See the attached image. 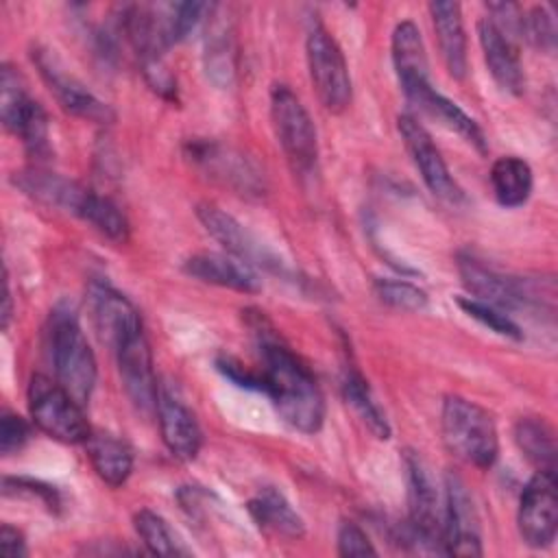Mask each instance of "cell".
Returning a JSON list of instances; mask_svg holds the SVG:
<instances>
[{
  "label": "cell",
  "instance_id": "cell-30",
  "mask_svg": "<svg viewBox=\"0 0 558 558\" xmlns=\"http://www.w3.org/2000/svg\"><path fill=\"white\" fill-rule=\"evenodd\" d=\"M133 525L137 536L142 538V543L146 545V549L155 556H179L185 554V549L179 545L177 536L172 534L170 525L166 523L163 517H159L157 512L142 508L135 512L133 517Z\"/></svg>",
  "mask_w": 558,
  "mask_h": 558
},
{
  "label": "cell",
  "instance_id": "cell-3",
  "mask_svg": "<svg viewBox=\"0 0 558 558\" xmlns=\"http://www.w3.org/2000/svg\"><path fill=\"white\" fill-rule=\"evenodd\" d=\"M442 440L447 449L477 466L490 469L499 453V438L493 416L477 405L458 395H449L442 401V416H440Z\"/></svg>",
  "mask_w": 558,
  "mask_h": 558
},
{
  "label": "cell",
  "instance_id": "cell-9",
  "mask_svg": "<svg viewBox=\"0 0 558 558\" xmlns=\"http://www.w3.org/2000/svg\"><path fill=\"white\" fill-rule=\"evenodd\" d=\"M399 135L405 144V150L410 153L416 170L421 172L425 185L429 192L447 203H460L464 198L462 187L451 177L440 150L436 148L432 135L425 131V126L412 118V116H399L397 120Z\"/></svg>",
  "mask_w": 558,
  "mask_h": 558
},
{
  "label": "cell",
  "instance_id": "cell-15",
  "mask_svg": "<svg viewBox=\"0 0 558 558\" xmlns=\"http://www.w3.org/2000/svg\"><path fill=\"white\" fill-rule=\"evenodd\" d=\"M392 63L399 85L412 105L432 89L425 44L412 20L399 22L392 31Z\"/></svg>",
  "mask_w": 558,
  "mask_h": 558
},
{
  "label": "cell",
  "instance_id": "cell-28",
  "mask_svg": "<svg viewBox=\"0 0 558 558\" xmlns=\"http://www.w3.org/2000/svg\"><path fill=\"white\" fill-rule=\"evenodd\" d=\"M76 216L89 222L94 229H98L102 235H107L113 242H126L129 238L126 216L118 209L116 203H111L107 196H100L92 190L87 192Z\"/></svg>",
  "mask_w": 558,
  "mask_h": 558
},
{
  "label": "cell",
  "instance_id": "cell-6",
  "mask_svg": "<svg viewBox=\"0 0 558 558\" xmlns=\"http://www.w3.org/2000/svg\"><path fill=\"white\" fill-rule=\"evenodd\" d=\"M270 118L275 135L290 161L299 172L316 163L318 140L314 122L301 98L288 85H275L270 92Z\"/></svg>",
  "mask_w": 558,
  "mask_h": 558
},
{
  "label": "cell",
  "instance_id": "cell-34",
  "mask_svg": "<svg viewBox=\"0 0 558 558\" xmlns=\"http://www.w3.org/2000/svg\"><path fill=\"white\" fill-rule=\"evenodd\" d=\"M4 495H31L37 497L48 510H57L61 506L59 493L54 486L41 484L28 477H4Z\"/></svg>",
  "mask_w": 558,
  "mask_h": 558
},
{
  "label": "cell",
  "instance_id": "cell-39",
  "mask_svg": "<svg viewBox=\"0 0 558 558\" xmlns=\"http://www.w3.org/2000/svg\"><path fill=\"white\" fill-rule=\"evenodd\" d=\"M11 318V288L9 281H4V310H2V327L9 325Z\"/></svg>",
  "mask_w": 558,
  "mask_h": 558
},
{
  "label": "cell",
  "instance_id": "cell-20",
  "mask_svg": "<svg viewBox=\"0 0 558 558\" xmlns=\"http://www.w3.org/2000/svg\"><path fill=\"white\" fill-rule=\"evenodd\" d=\"M85 449L92 469L105 484L118 488L129 480L133 471V449L126 440L107 432H92L85 440Z\"/></svg>",
  "mask_w": 558,
  "mask_h": 558
},
{
  "label": "cell",
  "instance_id": "cell-4",
  "mask_svg": "<svg viewBox=\"0 0 558 558\" xmlns=\"http://www.w3.org/2000/svg\"><path fill=\"white\" fill-rule=\"evenodd\" d=\"M28 410L35 425L54 440L78 445L92 434L83 405L54 379L33 375L28 384Z\"/></svg>",
  "mask_w": 558,
  "mask_h": 558
},
{
  "label": "cell",
  "instance_id": "cell-7",
  "mask_svg": "<svg viewBox=\"0 0 558 558\" xmlns=\"http://www.w3.org/2000/svg\"><path fill=\"white\" fill-rule=\"evenodd\" d=\"M33 61L46 81L48 89L54 94L57 102L72 116L83 118L87 122L96 124H109L113 122L116 113L113 109L102 102L98 96H94L72 72L65 70L61 59L50 48H33Z\"/></svg>",
  "mask_w": 558,
  "mask_h": 558
},
{
  "label": "cell",
  "instance_id": "cell-27",
  "mask_svg": "<svg viewBox=\"0 0 558 558\" xmlns=\"http://www.w3.org/2000/svg\"><path fill=\"white\" fill-rule=\"evenodd\" d=\"M342 395H344V401L364 421V425L373 432V436H377L381 440L390 438V425H388V418H386L384 410L373 399V392H371L368 381L364 379V375L353 366L344 368Z\"/></svg>",
  "mask_w": 558,
  "mask_h": 558
},
{
  "label": "cell",
  "instance_id": "cell-35",
  "mask_svg": "<svg viewBox=\"0 0 558 558\" xmlns=\"http://www.w3.org/2000/svg\"><path fill=\"white\" fill-rule=\"evenodd\" d=\"M338 554L340 556H375L377 549L373 547L366 532L357 523L342 521L338 527Z\"/></svg>",
  "mask_w": 558,
  "mask_h": 558
},
{
  "label": "cell",
  "instance_id": "cell-21",
  "mask_svg": "<svg viewBox=\"0 0 558 558\" xmlns=\"http://www.w3.org/2000/svg\"><path fill=\"white\" fill-rule=\"evenodd\" d=\"M238 70V46L231 20L211 15L205 37V72L218 87H229Z\"/></svg>",
  "mask_w": 558,
  "mask_h": 558
},
{
  "label": "cell",
  "instance_id": "cell-11",
  "mask_svg": "<svg viewBox=\"0 0 558 558\" xmlns=\"http://www.w3.org/2000/svg\"><path fill=\"white\" fill-rule=\"evenodd\" d=\"M196 216L203 222L205 231L225 246V251L251 268H264L272 272H281L283 264L264 248L231 214L222 211L218 205L201 203L196 207Z\"/></svg>",
  "mask_w": 558,
  "mask_h": 558
},
{
  "label": "cell",
  "instance_id": "cell-1",
  "mask_svg": "<svg viewBox=\"0 0 558 558\" xmlns=\"http://www.w3.org/2000/svg\"><path fill=\"white\" fill-rule=\"evenodd\" d=\"M244 318L262 357V392L270 397L290 427L316 434L325 421V399L314 375L281 340L264 312L246 310Z\"/></svg>",
  "mask_w": 558,
  "mask_h": 558
},
{
  "label": "cell",
  "instance_id": "cell-10",
  "mask_svg": "<svg viewBox=\"0 0 558 558\" xmlns=\"http://www.w3.org/2000/svg\"><path fill=\"white\" fill-rule=\"evenodd\" d=\"M442 508V551L449 556H482L480 519L466 484L449 473Z\"/></svg>",
  "mask_w": 558,
  "mask_h": 558
},
{
  "label": "cell",
  "instance_id": "cell-18",
  "mask_svg": "<svg viewBox=\"0 0 558 558\" xmlns=\"http://www.w3.org/2000/svg\"><path fill=\"white\" fill-rule=\"evenodd\" d=\"M183 270L194 279H201L205 283H214L220 288H229L246 294L259 290V281L253 268L229 253L227 255L196 253L183 262Z\"/></svg>",
  "mask_w": 558,
  "mask_h": 558
},
{
  "label": "cell",
  "instance_id": "cell-33",
  "mask_svg": "<svg viewBox=\"0 0 558 558\" xmlns=\"http://www.w3.org/2000/svg\"><path fill=\"white\" fill-rule=\"evenodd\" d=\"M521 37L545 52H551L556 48V22L547 7H534L530 9V13L523 15Z\"/></svg>",
  "mask_w": 558,
  "mask_h": 558
},
{
  "label": "cell",
  "instance_id": "cell-29",
  "mask_svg": "<svg viewBox=\"0 0 558 558\" xmlns=\"http://www.w3.org/2000/svg\"><path fill=\"white\" fill-rule=\"evenodd\" d=\"M35 98H31L17 68H13L11 63H4L0 70V118L7 131L15 133L17 124L22 122V118L26 116Z\"/></svg>",
  "mask_w": 558,
  "mask_h": 558
},
{
  "label": "cell",
  "instance_id": "cell-13",
  "mask_svg": "<svg viewBox=\"0 0 558 558\" xmlns=\"http://www.w3.org/2000/svg\"><path fill=\"white\" fill-rule=\"evenodd\" d=\"M155 412L161 438L170 453L179 460H194L203 445V432L194 412L179 397L177 388L170 384H159Z\"/></svg>",
  "mask_w": 558,
  "mask_h": 558
},
{
  "label": "cell",
  "instance_id": "cell-25",
  "mask_svg": "<svg viewBox=\"0 0 558 558\" xmlns=\"http://www.w3.org/2000/svg\"><path fill=\"white\" fill-rule=\"evenodd\" d=\"M514 442L538 471L556 473V436L547 421L538 416L519 418L514 425Z\"/></svg>",
  "mask_w": 558,
  "mask_h": 558
},
{
  "label": "cell",
  "instance_id": "cell-12",
  "mask_svg": "<svg viewBox=\"0 0 558 558\" xmlns=\"http://www.w3.org/2000/svg\"><path fill=\"white\" fill-rule=\"evenodd\" d=\"M113 353L118 360V373L126 397L133 401L137 410L153 412L157 405L159 381L155 377L153 353L144 331H137L122 340L113 349Z\"/></svg>",
  "mask_w": 558,
  "mask_h": 558
},
{
  "label": "cell",
  "instance_id": "cell-24",
  "mask_svg": "<svg viewBox=\"0 0 558 558\" xmlns=\"http://www.w3.org/2000/svg\"><path fill=\"white\" fill-rule=\"evenodd\" d=\"M414 107H418L427 116L436 118L438 122H442L447 129L456 131L458 135H462L475 150L486 153V137H484L480 124L464 109H460L453 100H449L442 94H438L434 87L429 92H425L414 102Z\"/></svg>",
  "mask_w": 558,
  "mask_h": 558
},
{
  "label": "cell",
  "instance_id": "cell-26",
  "mask_svg": "<svg viewBox=\"0 0 558 558\" xmlns=\"http://www.w3.org/2000/svg\"><path fill=\"white\" fill-rule=\"evenodd\" d=\"M190 155L211 168L216 174L214 177H220L225 179L227 183L231 185H238L240 190H259V183H257V172L251 168V163L240 157V155H231L229 150L225 153L220 146L216 144H207V142H196L190 146Z\"/></svg>",
  "mask_w": 558,
  "mask_h": 558
},
{
  "label": "cell",
  "instance_id": "cell-23",
  "mask_svg": "<svg viewBox=\"0 0 558 558\" xmlns=\"http://www.w3.org/2000/svg\"><path fill=\"white\" fill-rule=\"evenodd\" d=\"M490 185L501 207H521L532 194V168L521 157H499L490 168Z\"/></svg>",
  "mask_w": 558,
  "mask_h": 558
},
{
  "label": "cell",
  "instance_id": "cell-32",
  "mask_svg": "<svg viewBox=\"0 0 558 558\" xmlns=\"http://www.w3.org/2000/svg\"><path fill=\"white\" fill-rule=\"evenodd\" d=\"M375 294L381 303L405 310V312H418L427 305V294L418 286L401 279H377L375 281Z\"/></svg>",
  "mask_w": 558,
  "mask_h": 558
},
{
  "label": "cell",
  "instance_id": "cell-8",
  "mask_svg": "<svg viewBox=\"0 0 558 558\" xmlns=\"http://www.w3.org/2000/svg\"><path fill=\"white\" fill-rule=\"evenodd\" d=\"M517 525H519L521 538L530 547L541 549L554 543L556 530H558L556 473L536 471L530 477L519 499Z\"/></svg>",
  "mask_w": 558,
  "mask_h": 558
},
{
  "label": "cell",
  "instance_id": "cell-19",
  "mask_svg": "<svg viewBox=\"0 0 558 558\" xmlns=\"http://www.w3.org/2000/svg\"><path fill=\"white\" fill-rule=\"evenodd\" d=\"M432 24L436 31L440 57L453 78L466 76V31L462 22V9L458 2H432Z\"/></svg>",
  "mask_w": 558,
  "mask_h": 558
},
{
  "label": "cell",
  "instance_id": "cell-22",
  "mask_svg": "<svg viewBox=\"0 0 558 558\" xmlns=\"http://www.w3.org/2000/svg\"><path fill=\"white\" fill-rule=\"evenodd\" d=\"M246 508L257 525H262L279 536L301 538L305 534V523L299 517V512L272 486L262 488L253 499H248Z\"/></svg>",
  "mask_w": 558,
  "mask_h": 558
},
{
  "label": "cell",
  "instance_id": "cell-38",
  "mask_svg": "<svg viewBox=\"0 0 558 558\" xmlns=\"http://www.w3.org/2000/svg\"><path fill=\"white\" fill-rule=\"evenodd\" d=\"M0 551L7 558H22V556H26L28 549H26L24 534L17 527L4 523L0 527Z\"/></svg>",
  "mask_w": 558,
  "mask_h": 558
},
{
  "label": "cell",
  "instance_id": "cell-14",
  "mask_svg": "<svg viewBox=\"0 0 558 558\" xmlns=\"http://www.w3.org/2000/svg\"><path fill=\"white\" fill-rule=\"evenodd\" d=\"M458 270L462 277V283L473 294V299L490 303L499 310H512L523 307L536 301L532 290L525 288V281L506 277L488 266H484L480 259L462 255L458 259Z\"/></svg>",
  "mask_w": 558,
  "mask_h": 558
},
{
  "label": "cell",
  "instance_id": "cell-16",
  "mask_svg": "<svg viewBox=\"0 0 558 558\" xmlns=\"http://www.w3.org/2000/svg\"><path fill=\"white\" fill-rule=\"evenodd\" d=\"M87 301H89L96 331L100 340L107 342L111 349H116L129 336L144 331L142 318L133 307V303L111 286L107 283L89 286Z\"/></svg>",
  "mask_w": 558,
  "mask_h": 558
},
{
  "label": "cell",
  "instance_id": "cell-5",
  "mask_svg": "<svg viewBox=\"0 0 558 558\" xmlns=\"http://www.w3.org/2000/svg\"><path fill=\"white\" fill-rule=\"evenodd\" d=\"M305 57L312 85L323 107L331 113L344 111L351 102L349 65L340 46L325 26L316 24L310 28L305 39Z\"/></svg>",
  "mask_w": 558,
  "mask_h": 558
},
{
  "label": "cell",
  "instance_id": "cell-37",
  "mask_svg": "<svg viewBox=\"0 0 558 558\" xmlns=\"http://www.w3.org/2000/svg\"><path fill=\"white\" fill-rule=\"evenodd\" d=\"M216 364H218V371H222L233 384L244 386V388H253V390H262V375L259 373L244 368L240 362H235L231 357H222Z\"/></svg>",
  "mask_w": 558,
  "mask_h": 558
},
{
  "label": "cell",
  "instance_id": "cell-2",
  "mask_svg": "<svg viewBox=\"0 0 558 558\" xmlns=\"http://www.w3.org/2000/svg\"><path fill=\"white\" fill-rule=\"evenodd\" d=\"M46 344L57 381L85 405L96 384V357L72 305L59 303L48 318Z\"/></svg>",
  "mask_w": 558,
  "mask_h": 558
},
{
  "label": "cell",
  "instance_id": "cell-31",
  "mask_svg": "<svg viewBox=\"0 0 558 558\" xmlns=\"http://www.w3.org/2000/svg\"><path fill=\"white\" fill-rule=\"evenodd\" d=\"M456 301H458L460 310L464 314H469L471 318H475L480 325L493 329L499 336H506V338H512V340H521L519 325L504 310H499V307H495L490 303L477 301L473 296H458Z\"/></svg>",
  "mask_w": 558,
  "mask_h": 558
},
{
  "label": "cell",
  "instance_id": "cell-36",
  "mask_svg": "<svg viewBox=\"0 0 558 558\" xmlns=\"http://www.w3.org/2000/svg\"><path fill=\"white\" fill-rule=\"evenodd\" d=\"M31 436V427L28 423L13 414V412H2V418H0V451L4 456L13 453V451H20L24 447V442L28 440Z\"/></svg>",
  "mask_w": 558,
  "mask_h": 558
},
{
  "label": "cell",
  "instance_id": "cell-17",
  "mask_svg": "<svg viewBox=\"0 0 558 558\" xmlns=\"http://www.w3.org/2000/svg\"><path fill=\"white\" fill-rule=\"evenodd\" d=\"M477 37L484 52V61L495 83L508 94H523L525 74L514 41L506 37L488 17L477 22Z\"/></svg>",
  "mask_w": 558,
  "mask_h": 558
}]
</instances>
